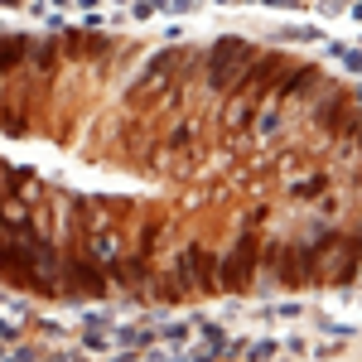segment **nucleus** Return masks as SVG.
I'll return each instance as SVG.
<instances>
[{"label": "nucleus", "mask_w": 362, "mask_h": 362, "mask_svg": "<svg viewBox=\"0 0 362 362\" xmlns=\"http://www.w3.org/2000/svg\"><path fill=\"white\" fill-rule=\"evenodd\" d=\"M338 232L329 237H314V242H275L266 252V266H271V280L285 285V290H299V285H319V266H324V252Z\"/></svg>", "instance_id": "f257e3e1"}, {"label": "nucleus", "mask_w": 362, "mask_h": 362, "mask_svg": "<svg viewBox=\"0 0 362 362\" xmlns=\"http://www.w3.org/2000/svg\"><path fill=\"white\" fill-rule=\"evenodd\" d=\"M252 58H256V44H252V39H237V34L217 39V44H213V58H208V88L227 92Z\"/></svg>", "instance_id": "f03ea898"}, {"label": "nucleus", "mask_w": 362, "mask_h": 362, "mask_svg": "<svg viewBox=\"0 0 362 362\" xmlns=\"http://www.w3.org/2000/svg\"><path fill=\"white\" fill-rule=\"evenodd\" d=\"M256 261H261V242H252V237H242L222 261H217V285L222 290H237V285H247L252 275H256Z\"/></svg>", "instance_id": "7ed1b4c3"}, {"label": "nucleus", "mask_w": 362, "mask_h": 362, "mask_svg": "<svg viewBox=\"0 0 362 362\" xmlns=\"http://www.w3.org/2000/svg\"><path fill=\"white\" fill-rule=\"evenodd\" d=\"M285 73V58L280 54H266V58H252L242 73H237V83L227 92H252V97H271V88H275V78Z\"/></svg>", "instance_id": "20e7f679"}, {"label": "nucleus", "mask_w": 362, "mask_h": 362, "mask_svg": "<svg viewBox=\"0 0 362 362\" xmlns=\"http://www.w3.org/2000/svg\"><path fill=\"white\" fill-rule=\"evenodd\" d=\"M111 348L116 353H150V348H160V329L155 324H116L111 329Z\"/></svg>", "instance_id": "39448f33"}, {"label": "nucleus", "mask_w": 362, "mask_h": 362, "mask_svg": "<svg viewBox=\"0 0 362 362\" xmlns=\"http://www.w3.org/2000/svg\"><path fill=\"white\" fill-rule=\"evenodd\" d=\"M314 83H319V68H309V63H299V68H285V73H280V78H275V97H280V101H285V97H304V92L314 88Z\"/></svg>", "instance_id": "423d86ee"}, {"label": "nucleus", "mask_w": 362, "mask_h": 362, "mask_svg": "<svg viewBox=\"0 0 362 362\" xmlns=\"http://www.w3.org/2000/svg\"><path fill=\"white\" fill-rule=\"evenodd\" d=\"M155 329H160V343H165V348H170L174 358H179L183 348L193 343V324H183V319H170V324H155Z\"/></svg>", "instance_id": "0eeeda50"}, {"label": "nucleus", "mask_w": 362, "mask_h": 362, "mask_svg": "<svg viewBox=\"0 0 362 362\" xmlns=\"http://www.w3.org/2000/svg\"><path fill=\"white\" fill-rule=\"evenodd\" d=\"M275 39L280 44H324V29L319 24H285Z\"/></svg>", "instance_id": "6e6552de"}, {"label": "nucleus", "mask_w": 362, "mask_h": 362, "mask_svg": "<svg viewBox=\"0 0 362 362\" xmlns=\"http://www.w3.org/2000/svg\"><path fill=\"white\" fill-rule=\"evenodd\" d=\"M0 227H5V232H15V237H29V213H24V208L0 203Z\"/></svg>", "instance_id": "1a4fd4ad"}, {"label": "nucleus", "mask_w": 362, "mask_h": 362, "mask_svg": "<svg viewBox=\"0 0 362 362\" xmlns=\"http://www.w3.org/2000/svg\"><path fill=\"white\" fill-rule=\"evenodd\" d=\"M83 353H116L111 348V329H83Z\"/></svg>", "instance_id": "9d476101"}, {"label": "nucleus", "mask_w": 362, "mask_h": 362, "mask_svg": "<svg viewBox=\"0 0 362 362\" xmlns=\"http://www.w3.org/2000/svg\"><path fill=\"white\" fill-rule=\"evenodd\" d=\"M126 5H131V19H155L170 10V0H126Z\"/></svg>", "instance_id": "9b49d317"}, {"label": "nucleus", "mask_w": 362, "mask_h": 362, "mask_svg": "<svg viewBox=\"0 0 362 362\" xmlns=\"http://www.w3.org/2000/svg\"><path fill=\"white\" fill-rule=\"evenodd\" d=\"M174 58H179V49H165V54H155V58L145 63V73H140V83H150V78H160V73H165V68H170Z\"/></svg>", "instance_id": "f8f14e48"}, {"label": "nucleus", "mask_w": 362, "mask_h": 362, "mask_svg": "<svg viewBox=\"0 0 362 362\" xmlns=\"http://www.w3.org/2000/svg\"><path fill=\"white\" fill-rule=\"evenodd\" d=\"M88 252H92V261H116V242L111 237H92Z\"/></svg>", "instance_id": "ddd939ff"}, {"label": "nucleus", "mask_w": 362, "mask_h": 362, "mask_svg": "<svg viewBox=\"0 0 362 362\" xmlns=\"http://www.w3.org/2000/svg\"><path fill=\"white\" fill-rule=\"evenodd\" d=\"M83 329H116V319H111L106 309H88V314H83Z\"/></svg>", "instance_id": "4468645a"}, {"label": "nucleus", "mask_w": 362, "mask_h": 362, "mask_svg": "<svg viewBox=\"0 0 362 362\" xmlns=\"http://www.w3.org/2000/svg\"><path fill=\"white\" fill-rule=\"evenodd\" d=\"M247 353L252 358H275L280 353V338H256V343H247Z\"/></svg>", "instance_id": "2eb2a0df"}, {"label": "nucleus", "mask_w": 362, "mask_h": 362, "mask_svg": "<svg viewBox=\"0 0 362 362\" xmlns=\"http://www.w3.org/2000/svg\"><path fill=\"white\" fill-rule=\"evenodd\" d=\"M319 329L329 334V338H353L358 329H348V324H334V319H319Z\"/></svg>", "instance_id": "dca6fc26"}, {"label": "nucleus", "mask_w": 362, "mask_h": 362, "mask_svg": "<svg viewBox=\"0 0 362 362\" xmlns=\"http://www.w3.org/2000/svg\"><path fill=\"white\" fill-rule=\"evenodd\" d=\"M266 319H299V304H266Z\"/></svg>", "instance_id": "f3484780"}, {"label": "nucleus", "mask_w": 362, "mask_h": 362, "mask_svg": "<svg viewBox=\"0 0 362 362\" xmlns=\"http://www.w3.org/2000/svg\"><path fill=\"white\" fill-rule=\"evenodd\" d=\"M280 353H295V358H304V353H309V343H304L299 334H290V338L280 343Z\"/></svg>", "instance_id": "a211bd4d"}, {"label": "nucleus", "mask_w": 362, "mask_h": 362, "mask_svg": "<svg viewBox=\"0 0 362 362\" xmlns=\"http://www.w3.org/2000/svg\"><path fill=\"white\" fill-rule=\"evenodd\" d=\"M256 131H261V135H275V131H280V111H266V116L256 121Z\"/></svg>", "instance_id": "6ab92c4d"}, {"label": "nucleus", "mask_w": 362, "mask_h": 362, "mask_svg": "<svg viewBox=\"0 0 362 362\" xmlns=\"http://www.w3.org/2000/svg\"><path fill=\"white\" fill-rule=\"evenodd\" d=\"M324 188V179H304V183H295V198H314Z\"/></svg>", "instance_id": "aec40b11"}, {"label": "nucleus", "mask_w": 362, "mask_h": 362, "mask_svg": "<svg viewBox=\"0 0 362 362\" xmlns=\"http://www.w3.org/2000/svg\"><path fill=\"white\" fill-rule=\"evenodd\" d=\"M252 5H271V10H299V0H252Z\"/></svg>", "instance_id": "412c9836"}, {"label": "nucleus", "mask_w": 362, "mask_h": 362, "mask_svg": "<svg viewBox=\"0 0 362 362\" xmlns=\"http://www.w3.org/2000/svg\"><path fill=\"white\" fill-rule=\"evenodd\" d=\"M170 10H179V15H193V10H198V0H170Z\"/></svg>", "instance_id": "4be33fe9"}, {"label": "nucleus", "mask_w": 362, "mask_h": 362, "mask_svg": "<svg viewBox=\"0 0 362 362\" xmlns=\"http://www.w3.org/2000/svg\"><path fill=\"white\" fill-rule=\"evenodd\" d=\"M343 5H353V0H329V15H343Z\"/></svg>", "instance_id": "5701e85b"}, {"label": "nucleus", "mask_w": 362, "mask_h": 362, "mask_svg": "<svg viewBox=\"0 0 362 362\" xmlns=\"http://www.w3.org/2000/svg\"><path fill=\"white\" fill-rule=\"evenodd\" d=\"M348 126H358V131H353V140H358V145H362V116H353Z\"/></svg>", "instance_id": "b1692460"}, {"label": "nucleus", "mask_w": 362, "mask_h": 362, "mask_svg": "<svg viewBox=\"0 0 362 362\" xmlns=\"http://www.w3.org/2000/svg\"><path fill=\"white\" fill-rule=\"evenodd\" d=\"M348 101H353V106H362V88H353V92H348Z\"/></svg>", "instance_id": "393cba45"}, {"label": "nucleus", "mask_w": 362, "mask_h": 362, "mask_svg": "<svg viewBox=\"0 0 362 362\" xmlns=\"http://www.w3.org/2000/svg\"><path fill=\"white\" fill-rule=\"evenodd\" d=\"M0 5H5V10H19V5H29V0H0Z\"/></svg>", "instance_id": "a878e982"}, {"label": "nucleus", "mask_w": 362, "mask_h": 362, "mask_svg": "<svg viewBox=\"0 0 362 362\" xmlns=\"http://www.w3.org/2000/svg\"><path fill=\"white\" fill-rule=\"evenodd\" d=\"M348 15H353V19H362V0H353V10H348Z\"/></svg>", "instance_id": "bb28decb"}, {"label": "nucleus", "mask_w": 362, "mask_h": 362, "mask_svg": "<svg viewBox=\"0 0 362 362\" xmlns=\"http://www.w3.org/2000/svg\"><path fill=\"white\" fill-rule=\"evenodd\" d=\"M49 5H63V10H68V5H73V0H49Z\"/></svg>", "instance_id": "cd10ccee"}]
</instances>
